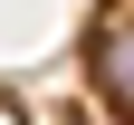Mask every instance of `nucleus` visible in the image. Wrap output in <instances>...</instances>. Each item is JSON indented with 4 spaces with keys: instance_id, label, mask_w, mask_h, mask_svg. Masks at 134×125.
Here are the masks:
<instances>
[{
    "instance_id": "1",
    "label": "nucleus",
    "mask_w": 134,
    "mask_h": 125,
    "mask_svg": "<svg viewBox=\"0 0 134 125\" xmlns=\"http://www.w3.org/2000/svg\"><path fill=\"white\" fill-rule=\"evenodd\" d=\"M86 77H96V96L134 125V0H105V10H96V29H86Z\"/></svg>"
}]
</instances>
